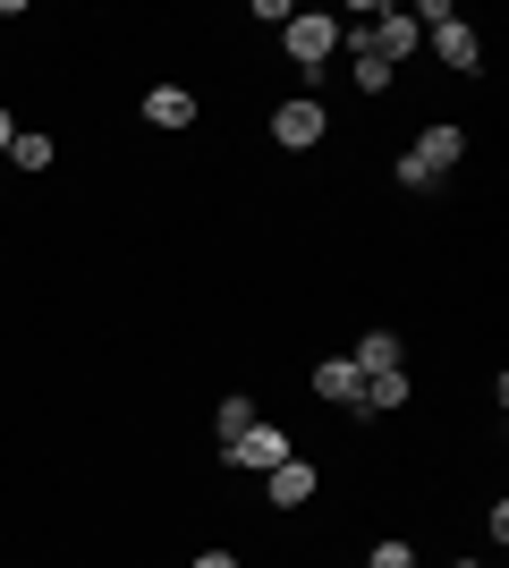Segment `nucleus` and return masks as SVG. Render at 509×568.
I'll return each instance as SVG.
<instances>
[{
	"instance_id": "9b49d317",
	"label": "nucleus",
	"mask_w": 509,
	"mask_h": 568,
	"mask_svg": "<svg viewBox=\"0 0 509 568\" xmlns=\"http://www.w3.org/2000/svg\"><path fill=\"white\" fill-rule=\"evenodd\" d=\"M9 162H18V170H51V162H60V144H51L43 128H26V136L9 144Z\"/></svg>"
},
{
	"instance_id": "20e7f679",
	"label": "nucleus",
	"mask_w": 509,
	"mask_h": 568,
	"mask_svg": "<svg viewBox=\"0 0 509 568\" xmlns=\"http://www.w3.org/2000/svg\"><path fill=\"white\" fill-rule=\"evenodd\" d=\"M221 458H230V467H255V475H264V467H281V458H289V433L255 416V425H246V433H238V442H230Z\"/></svg>"
},
{
	"instance_id": "423d86ee",
	"label": "nucleus",
	"mask_w": 509,
	"mask_h": 568,
	"mask_svg": "<svg viewBox=\"0 0 509 568\" xmlns=\"http://www.w3.org/2000/svg\"><path fill=\"white\" fill-rule=\"evenodd\" d=\"M357 365H348V356H323V365H315V399L323 407H357Z\"/></svg>"
},
{
	"instance_id": "f8f14e48",
	"label": "nucleus",
	"mask_w": 509,
	"mask_h": 568,
	"mask_svg": "<svg viewBox=\"0 0 509 568\" xmlns=\"http://www.w3.org/2000/svg\"><path fill=\"white\" fill-rule=\"evenodd\" d=\"M246 425H255V399H238V390H230V399H221V416H213V433H221V450H230V442H238Z\"/></svg>"
},
{
	"instance_id": "1a4fd4ad",
	"label": "nucleus",
	"mask_w": 509,
	"mask_h": 568,
	"mask_svg": "<svg viewBox=\"0 0 509 568\" xmlns=\"http://www.w3.org/2000/svg\"><path fill=\"white\" fill-rule=\"evenodd\" d=\"M348 365H357V374H399V339H390V332H365Z\"/></svg>"
},
{
	"instance_id": "ddd939ff",
	"label": "nucleus",
	"mask_w": 509,
	"mask_h": 568,
	"mask_svg": "<svg viewBox=\"0 0 509 568\" xmlns=\"http://www.w3.org/2000/svg\"><path fill=\"white\" fill-rule=\"evenodd\" d=\"M357 85H365V94H390V60H374V51H357Z\"/></svg>"
},
{
	"instance_id": "4468645a",
	"label": "nucleus",
	"mask_w": 509,
	"mask_h": 568,
	"mask_svg": "<svg viewBox=\"0 0 509 568\" xmlns=\"http://www.w3.org/2000/svg\"><path fill=\"white\" fill-rule=\"evenodd\" d=\"M365 568H416V551L390 535V544H374V560H365Z\"/></svg>"
},
{
	"instance_id": "0eeeda50",
	"label": "nucleus",
	"mask_w": 509,
	"mask_h": 568,
	"mask_svg": "<svg viewBox=\"0 0 509 568\" xmlns=\"http://www.w3.org/2000/svg\"><path fill=\"white\" fill-rule=\"evenodd\" d=\"M145 119H153V128H195V94H187V85H153Z\"/></svg>"
},
{
	"instance_id": "f257e3e1",
	"label": "nucleus",
	"mask_w": 509,
	"mask_h": 568,
	"mask_svg": "<svg viewBox=\"0 0 509 568\" xmlns=\"http://www.w3.org/2000/svg\"><path fill=\"white\" fill-rule=\"evenodd\" d=\"M467 153V128H450V119H441V128H425V136L408 144V162H399V179H408V187H434L441 170L459 162Z\"/></svg>"
},
{
	"instance_id": "dca6fc26",
	"label": "nucleus",
	"mask_w": 509,
	"mask_h": 568,
	"mask_svg": "<svg viewBox=\"0 0 509 568\" xmlns=\"http://www.w3.org/2000/svg\"><path fill=\"white\" fill-rule=\"evenodd\" d=\"M195 568H238V560H230V551H204V560H195Z\"/></svg>"
},
{
	"instance_id": "7ed1b4c3",
	"label": "nucleus",
	"mask_w": 509,
	"mask_h": 568,
	"mask_svg": "<svg viewBox=\"0 0 509 568\" xmlns=\"http://www.w3.org/2000/svg\"><path fill=\"white\" fill-rule=\"evenodd\" d=\"M323 128H332V119H323L315 94H289L281 111H272V144H281V153H306V144H323Z\"/></svg>"
},
{
	"instance_id": "39448f33",
	"label": "nucleus",
	"mask_w": 509,
	"mask_h": 568,
	"mask_svg": "<svg viewBox=\"0 0 509 568\" xmlns=\"http://www.w3.org/2000/svg\"><path fill=\"white\" fill-rule=\"evenodd\" d=\"M264 500H281V509L315 500V467H306V458H281V467H264Z\"/></svg>"
},
{
	"instance_id": "f03ea898",
	"label": "nucleus",
	"mask_w": 509,
	"mask_h": 568,
	"mask_svg": "<svg viewBox=\"0 0 509 568\" xmlns=\"http://www.w3.org/2000/svg\"><path fill=\"white\" fill-rule=\"evenodd\" d=\"M281 43H289V60H297V69L315 77L323 60L339 51V18H323V9H297V18L281 26Z\"/></svg>"
},
{
	"instance_id": "9d476101",
	"label": "nucleus",
	"mask_w": 509,
	"mask_h": 568,
	"mask_svg": "<svg viewBox=\"0 0 509 568\" xmlns=\"http://www.w3.org/2000/svg\"><path fill=\"white\" fill-rule=\"evenodd\" d=\"M357 399L374 407V416H390V407H408V374H365V382H357Z\"/></svg>"
},
{
	"instance_id": "2eb2a0df",
	"label": "nucleus",
	"mask_w": 509,
	"mask_h": 568,
	"mask_svg": "<svg viewBox=\"0 0 509 568\" xmlns=\"http://www.w3.org/2000/svg\"><path fill=\"white\" fill-rule=\"evenodd\" d=\"M9 144H18V119H9V111H0V153H9Z\"/></svg>"
},
{
	"instance_id": "f3484780",
	"label": "nucleus",
	"mask_w": 509,
	"mask_h": 568,
	"mask_svg": "<svg viewBox=\"0 0 509 568\" xmlns=\"http://www.w3.org/2000/svg\"><path fill=\"white\" fill-rule=\"evenodd\" d=\"M459 568H476V560H459Z\"/></svg>"
},
{
	"instance_id": "6e6552de",
	"label": "nucleus",
	"mask_w": 509,
	"mask_h": 568,
	"mask_svg": "<svg viewBox=\"0 0 509 568\" xmlns=\"http://www.w3.org/2000/svg\"><path fill=\"white\" fill-rule=\"evenodd\" d=\"M434 51L450 60V69H476V60H485V43H476V26H459V18H450V26H434Z\"/></svg>"
}]
</instances>
